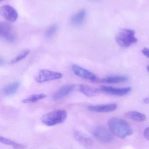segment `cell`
<instances>
[{
	"mask_svg": "<svg viewBox=\"0 0 149 149\" xmlns=\"http://www.w3.org/2000/svg\"><path fill=\"white\" fill-rule=\"evenodd\" d=\"M0 35L1 38L9 42H14L16 35L12 26L8 22L0 23Z\"/></svg>",
	"mask_w": 149,
	"mask_h": 149,
	"instance_id": "6",
	"label": "cell"
},
{
	"mask_svg": "<svg viewBox=\"0 0 149 149\" xmlns=\"http://www.w3.org/2000/svg\"><path fill=\"white\" fill-rule=\"evenodd\" d=\"M143 136L146 139L149 141V127L145 129L143 132Z\"/></svg>",
	"mask_w": 149,
	"mask_h": 149,
	"instance_id": "22",
	"label": "cell"
},
{
	"mask_svg": "<svg viewBox=\"0 0 149 149\" xmlns=\"http://www.w3.org/2000/svg\"><path fill=\"white\" fill-rule=\"evenodd\" d=\"M63 76L62 74L59 72L48 70H42L36 77L35 80L38 83H42L61 79Z\"/></svg>",
	"mask_w": 149,
	"mask_h": 149,
	"instance_id": "5",
	"label": "cell"
},
{
	"mask_svg": "<svg viewBox=\"0 0 149 149\" xmlns=\"http://www.w3.org/2000/svg\"><path fill=\"white\" fill-rule=\"evenodd\" d=\"M117 108L116 104H102V105H89L88 109L90 111L96 112H110L114 111Z\"/></svg>",
	"mask_w": 149,
	"mask_h": 149,
	"instance_id": "11",
	"label": "cell"
},
{
	"mask_svg": "<svg viewBox=\"0 0 149 149\" xmlns=\"http://www.w3.org/2000/svg\"><path fill=\"white\" fill-rule=\"evenodd\" d=\"M74 85L68 84L61 87L54 94L53 98L55 101H58L64 98L70 94L74 89Z\"/></svg>",
	"mask_w": 149,
	"mask_h": 149,
	"instance_id": "10",
	"label": "cell"
},
{
	"mask_svg": "<svg viewBox=\"0 0 149 149\" xmlns=\"http://www.w3.org/2000/svg\"><path fill=\"white\" fill-rule=\"evenodd\" d=\"M91 1H99V0H91Z\"/></svg>",
	"mask_w": 149,
	"mask_h": 149,
	"instance_id": "26",
	"label": "cell"
},
{
	"mask_svg": "<svg viewBox=\"0 0 149 149\" xmlns=\"http://www.w3.org/2000/svg\"><path fill=\"white\" fill-rule=\"evenodd\" d=\"M135 33L131 29H121L116 36V41L122 47H129L137 42Z\"/></svg>",
	"mask_w": 149,
	"mask_h": 149,
	"instance_id": "3",
	"label": "cell"
},
{
	"mask_svg": "<svg viewBox=\"0 0 149 149\" xmlns=\"http://www.w3.org/2000/svg\"><path fill=\"white\" fill-rule=\"evenodd\" d=\"M47 97V95L44 94H38L30 96L27 98H24L22 100L23 103H30L38 102L41 99H44Z\"/></svg>",
	"mask_w": 149,
	"mask_h": 149,
	"instance_id": "19",
	"label": "cell"
},
{
	"mask_svg": "<svg viewBox=\"0 0 149 149\" xmlns=\"http://www.w3.org/2000/svg\"><path fill=\"white\" fill-rule=\"evenodd\" d=\"M108 124L112 134L120 138H125L133 133V130L129 124L121 118H112L109 120Z\"/></svg>",
	"mask_w": 149,
	"mask_h": 149,
	"instance_id": "1",
	"label": "cell"
},
{
	"mask_svg": "<svg viewBox=\"0 0 149 149\" xmlns=\"http://www.w3.org/2000/svg\"><path fill=\"white\" fill-rule=\"evenodd\" d=\"M92 135L97 141L103 143H110L114 140L113 134L109 129L105 126L96 127L92 131Z\"/></svg>",
	"mask_w": 149,
	"mask_h": 149,
	"instance_id": "4",
	"label": "cell"
},
{
	"mask_svg": "<svg viewBox=\"0 0 149 149\" xmlns=\"http://www.w3.org/2000/svg\"><path fill=\"white\" fill-rule=\"evenodd\" d=\"M67 117L68 113L65 110H55L43 115L41 121L47 126H54L63 123L67 119Z\"/></svg>",
	"mask_w": 149,
	"mask_h": 149,
	"instance_id": "2",
	"label": "cell"
},
{
	"mask_svg": "<svg viewBox=\"0 0 149 149\" xmlns=\"http://www.w3.org/2000/svg\"><path fill=\"white\" fill-rule=\"evenodd\" d=\"M142 53L145 56L149 58V49L144 48L142 49Z\"/></svg>",
	"mask_w": 149,
	"mask_h": 149,
	"instance_id": "23",
	"label": "cell"
},
{
	"mask_svg": "<svg viewBox=\"0 0 149 149\" xmlns=\"http://www.w3.org/2000/svg\"><path fill=\"white\" fill-rule=\"evenodd\" d=\"M0 142L4 144L10 146L15 149H23L25 148V146L22 144L16 143L9 139L5 137H0Z\"/></svg>",
	"mask_w": 149,
	"mask_h": 149,
	"instance_id": "18",
	"label": "cell"
},
{
	"mask_svg": "<svg viewBox=\"0 0 149 149\" xmlns=\"http://www.w3.org/2000/svg\"><path fill=\"white\" fill-rule=\"evenodd\" d=\"M125 116L131 120L137 122H143L146 119L145 115L136 111H130L125 114Z\"/></svg>",
	"mask_w": 149,
	"mask_h": 149,
	"instance_id": "17",
	"label": "cell"
},
{
	"mask_svg": "<svg viewBox=\"0 0 149 149\" xmlns=\"http://www.w3.org/2000/svg\"><path fill=\"white\" fill-rule=\"evenodd\" d=\"M20 86V82L16 81L3 87L2 93L6 96H11L17 92Z\"/></svg>",
	"mask_w": 149,
	"mask_h": 149,
	"instance_id": "14",
	"label": "cell"
},
{
	"mask_svg": "<svg viewBox=\"0 0 149 149\" xmlns=\"http://www.w3.org/2000/svg\"><path fill=\"white\" fill-rule=\"evenodd\" d=\"M74 137L80 144L86 146L90 147L93 145V140L89 137L78 131L74 132Z\"/></svg>",
	"mask_w": 149,
	"mask_h": 149,
	"instance_id": "13",
	"label": "cell"
},
{
	"mask_svg": "<svg viewBox=\"0 0 149 149\" xmlns=\"http://www.w3.org/2000/svg\"><path fill=\"white\" fill-rule=\"evenodd\" d=\"M86 17V12L84 9L80 10L79 12L75 14L70 20L71 25L76 27H78L81 26Z\"/></svg>",
	"mask_w": 149,
	"mask_h": 149,
	"instance_id": "12",
	"label": "cell"
},
{
	"mask_svg": "<svg viewBox=\"0 0 149 149\" xmlns=\"http://www.w3.org/2000/svg\"><path fill=\"white\" fill-rule=\"evenodd\" d=\"M1 1H2V0H1Z\"/></svg>",
	"mask_w": 149,
	"mask_h": 149,
	"instance_id": "27",
	"label": "cell"
},
{
	"mask_svg": "<svg viewBox=\"0 0 149 149\" xmlns=\"http://www.w3.org/2000/svg\"><path fill=\"white\" fill-rule=\"evenodd\" d=\"M79 90L85 96L89 97L94 96L99 94L100 89L96 88L86 84H81L79 86Z\"/></svg>",
	"mask_w": 149,
	"mask_h": 149,
	"instance_id": "16",
	"label": "cell"
},
{
	"mask_svg": "<svg viewBox=\"0 0 149 149\" xmlns=\"http://www.w3.org/2000/svg\"><path fill=\"white\" fill-rule=\"evenodd\" d=\"M147 70H148V72H149V66H148L147 67Z\"/></svg>",
	"mask_w": 149,
	"mask_h": 149,
	"instance_id": "25",
	"label": "cell"
},
{
	"mask_svg": "<svg viewBox=\"0 0 149 149\" xmlns=\"http://www.w3.org/2000/svg\"><path fill=\"white\" fill-rule=\"evenodd\" d=\"M143 102L145 104H149V97H147L144 99Z\"/></svg>",
	"mask_w": 149,
	"mask_h": 149,
	"instance_id": "24",
	"label": "cell"
},
{
	"mask_svg": "<svg viewBox=\"0 0 149 149\" xmlns=\"http://www.w3.org/2000/svg\"><path fill=\"white\" fill-rule=\"evenodd\" d=\"M73 73L79 77L94 82H98V77L91 71L76 64H73L71 67Z\"/></svg>",
	"mask_w": 149,
	"mask_h": 149,
	"instance_id": "7",
	"label": "cell"
},
{
	"mask_svg": "<svg viewBox=\"0 0 149 149\" xmlns=\"http://www.w3.org/2000/svg\"><path fill=\"white\" fill-rule=\"evenodd\" d=\"M0 13L5 19L10 22H15L18 19L17 11L9 5H5L1 7L0 8Z\"/></svg>",
	"mask_w": 149,
	"mask_h": 149,
	"instance_id": "9",
	"label": "cell"
},
{
	"mask_svg": "<svg viewBox=\"0 0 149 149\" xmlns=\"http://www.w3.org/2000/svg\"><path fill=\"white\" fill-rule=\"evenodd\" d=\"M100 90L109 95L114 96H125L129 94L132 90L131 87L126 88H116L109 86H102Z\"/></svg>",
	"mask_w": 149,
	"mask_h": 149,
	"instance_id": "8",
	"label": "cell"
},
{
	"mask_svg": "<svg viewBox=\"0 0 149 149\" xmlns=\"http://www.w3.org/2000/svg\"><path fill=\"white\" fill-rule=\"evenodd\" d=\"M128 80L126 77L123 76H111L102 79H98L97 82L108 84H117L125 82Z\"/></svg>",
	"mask_w": 149,
	"mask_h": 149,
	"instance_id": "15",
	"label": "cell"
},
{
	"mask_svg": "<svg viewBox=\"0 0 149 149\" xmlns=\"http://www.w3.org/2000/svg\"><path fill=\"white\" fill-rule=\"evenodd\" d=\"M29 52H30V51H29V49H27V50L23 51L22 53H21L19 55L17 56L16 57L14 58V59L10 62V64H15V63L19 62L20 61L23 60V59H24V58H26V57L29 54Z\"/></svg>",
	"mask_w": 149,
	"mask_h": 149,
	"instance_id": "20",
	"label": "cell"
},
{
	"mask_svg": "<svg viewBox=\"0 0 149 149\" xmlns=\"http://www.w3.org/2000/svg\"><path fill=\"white\" fill-rule=\"evenodd\" d=\"M58 29V26L56 24H54L49 27L46 32V36L47 37H51L55 34Z\"/></svg>",
	"mask_w": 149,
	"mask_h": 149,
	"instance_id": "21",
	"label": "cell"
}]
</instances>
